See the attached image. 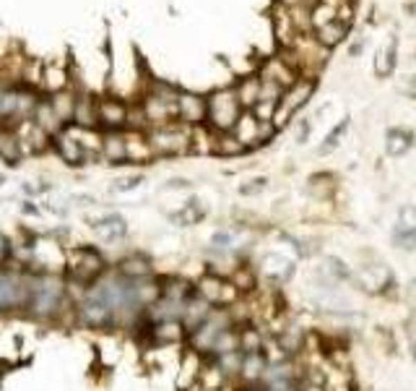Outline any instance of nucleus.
Masks as SVG:
<instances>
[{
    "label": "nucleus",
    "instance_id": "6ab92c4d",
    "mask_svg": "<svg viewBox=\"0 0 416 391\" xmlns=\"http://www.w3.org/2000/svg\"><path fill=\"white\" fill-rule=\"evenodd\" d=\"M346 34H349V21L341 19V16H336V19L320 24V26L315 29V40L328 50V47H336L338 42H343Z\"/></svg>",
    "mask_w": 416,
    "mask_h": 391
},
{
    "label": "nucleus",
    "instance_id": "72a5a7b5",
    "mask_svg": "<svg viewBox=\"0 0 416 391\" xmlns=\"http://www.w3.org/2000/svg\"><path fill=\"white\" fill-rule=\"evenodd\" d=\"M164 188H167V191H170V188H190V183H188L185 177H174V180H170V185H164Z\"/></svg>",
    "mask_w": 416,
    "mask_h": 391
},
{
    "label": "nucleus",
    "instance_id": "412c9836",
    "mask_svg": "<svg viewBox=\"0 0 416 391\" xmlns=\"http://www.w3.org/2000/svg\"><path fill=\"white\" fill-rule=\"evenodd\" d=\"M71 125H75V128H96V99L94 97L78 94V99H75L73 123H71Z\"/></svg>",
    "mask_w": 416,
    "mask_h": 391
},
{
    "label": "nucleus",
    "instance_id": "4be33fe9",
    "mask_svg": "<svg viewBox=\"0 0 416 391\" xmlns=\"http://www.w3.org/2000/svg\"><path fill=\"white\" fill-rule=\"evenodd\" d=\"M203 219H206V207H203V201H198V198H190L188 204H182L180 211L170 214V222L180 225V227H192V225H201Z\"/></svg>",
    "mask_w": 416,
    "mask_h": 391
},
{
    "label": "nucleus",
    "instance_id": "c9c22d12",
    "mask_svg": "<svg viewBox=\"0 0 416 391\" xmlns=\"http://www.w3.org/2000/svg\"><path fill=\"white\" fill-rule=\"evenodd\" d=\"M6 92H8V84H3V81H0V105H3V97H6Z\"/></svg>",
    "mask_w": 416,
    "mask_h": 391
},
{
    "label": "nucleus",
    "instance_id": "f704fd0d",
    "mask_svg": "<svg viewBox=\"0 0 416 391\" xmlns=\"http://www.w3.org/2000/svg\"><path fill=\"white\" fill-rule=\"evenodd\" d=\"M404 92L408 94V97H416V78L414 76H408V84L404 87Z\"/></svg>",
    "mask_w": 416,
    "mask_h": 391
},
{
    "label": "nucleus",
    "instance_id": "20e7f679",
    "mask_svg": "<svg viewBox=\"0 0 416 391\" xmlns=\"http://www.w3.org/2000/svg\"><path fill=\"white\" fill-rule=\"evenodd\" d=\"M245 110L237 99L235 89H219L206 97V128L214 133H232Z\"/></svg>",
    "mask_w": 416,
    "mask_h": 391
},
{
    "label": "nucleus",
    "instance_id": "39448f33",
    "mask_svg": "<svg viewBox=\"0 0 416 391\" xmlns=\"http://www.w3.org/2000/svg\"><path fill=\"white\" fill-rule=\"evenodd\" d=\"M312 92H315V78H297L294 84L289 89H284V94L278 99V107L273 112V128H281V125H287L289 120L297 115L299 110L307 105V99L312 97Z\"/></svg>",
    "mask_w": 416,
    "mask_h": 391
},
{
    "label": "nucleus",
    "instance_id": "9d476101",
    "mask_svg": "<svg viewBox=\"0 0 416 391\" xmlns=\"http://www.w3.org/2000/svg\"><path fill=\"white\" fill-rule=\"evenodd\" d=\"M174 123H180L185 128L198 130L206 125V97L192 94V92H182L177 97V112H174Z\"/></svg>",
    "mask_w": 416,
    "mask_h": 391
},
{
    "label": "nucleus",
    "instance_id": "ddd939ff",
    "mask_svg": "<svg viewBox=\"0 0 416 391\" xmlns=\"http://www.w3.org/2000/svg\"><path fill=\"white\" fill-rule=\"evenodd\" d=\"M257 76L278 89H289L294 81H297V71H294V65L289 63L287 58H271V60L263 63V68H260Z\"/></svg>",
    "mask_w": 416,
    "mask_h": 391
},
{
    "label": "nucleus",
    "instance_id": "f8f14e48",
    "mask_svg": "<svg viewBox=\"0 0 416 391\" xmlns=\"http://www.w3.org/2000/svg\"><path fill=\"white\" fill-rule=\"evenodd\" d=\"M260 274L266 277L271 284H281L291 282V277L297 274V263L291 259H287L284 253H266L263 259H260Z\"/></svg>",
    "mask_w": 416,
    "mask_h": 391
},
{
    "label": "nucleus",
    "instance_id": "6e6552de",
    "mask_svg": "<svg viewBox=\"0 0 416 391\" xmlns=\"http://www.w3.org/2000/svg\"><path fill=\"white\" fill-rule=\"evenodd\" d=\"M50 149H53V152L60 157V162H65L68 167H84V164H89L96 157V154H91L84 144L78 141V136L71 130V125L60 130L57 136H53Z\"/></svg>",
    "mask_w": 416,
    "mask_h": 391
},
{
    "label": "nucleus",
    "instance_id": "bb28decb",
    "mask_svg": "<svg viewBox=\"0 0 416 391\" xmlns=\"http://www.w3.org/2000/svg\"><path fill=\"white\" fill-rule=\"evenodd\" d=\"M346 130H349V118H343L341 123H338V125H336V128H333L331 133L325 136V141L320 144V149H318V152H320V154L333 152V149L341 144V139H343V133H346Z\"/></svg>",
    "mask_w": 416,
    "mask_h": 391
},
{
    "label": "nucleus",
    "instance_id": "a878e982",
    "mask_svg": "<svg viewBox=\"0 0 416 391\" xmlns=\"http://www.w3.org/2000/svg\"><path fill=\"white\" fill-rule=\"evenodd\" d=\"M320 274L328 279V284H338V282H343V279H349V277H352V272L346 269V263H343L341 259H333V256L323 259Z\"/></svg>",
    "mask_w": 416,
    "mask_h": 391
},
{
    "label": "nucleus",
    "instance_id": "5701e85b",
    "mask_svg": "<svg viewBox=\"0 0 416 391\" xmlns=\"http://www.w3.org/2000/svg\"><path fill=\"white\" fill-rule=\"evenodd\" d=\"M395 55H398V40L390 37L388 44H383L374 55V73L380 78H388L395 71Z\"/></svg>",
    "mask_w": 416,
    "mask_h": 391
},
{
    "label": "nucleus",
    "instance_id": "2f4dec72",
    "mask_svg": "<svg viewBox=\"0 0 416 391\" xmlns=\"http://www.w3.org/2000/svg\"><path fill=\"white\" fill-rule=\"evenodd\" d=\"M309 136V120H299V128H297V144H305Z\"/></svg>",
    "mask_w": 416,
    "mask_h": 391
},
{
    "label": "nucleus",
    "instance_id": "f3484780",
    "mask_svg": "<svg viewBox=\"0 0 416 391\" xmlns=\"http://www.w3.org/2000/svg\"><path fill=\"white\" fill-rule=\"evenodd\" d=\"M125 149H128V164L154 162V152H151L143 130H125Z\"/></svg>",
    "mask_w": 416,
    "mask_h": 391
},
{
    "label": "nucleus",
    "instance_id": "423d86ee",
    "mask_svg": "<svg viewBox=\"0 0 416 391\" xmlns=\"http://www.w3.org/2000/svg\"><path fill=\"white\" fill-rule=\"evenodd\" d=\"M192 284H195L198 295L206 297V300L214 305V308H232L235 300L239 297L237 287L229 282V277H224V274L203 272Z\"/></svg>",
    "mask_w": 416,
    "mask_h": 391
},
{
    "label": "nucleus",
    "instance_id": "9b49d317",
    "mask_svg": "<svg viewBox=\"0 0 416 391\" xmlns=\"http://www.w3.org/2000/svg\"><path fill=\"white\" fill-rule=\"evenodd\" d=\"M112 269H115L120 277H125V279H146V277L159 274L156 266H154V261H151L143 250H128V253H123V256L112 263Z\"/></svg>",
    "mask_w": 416,
    "mask_h": 391
},
{
    "label": "nucleus",
    "instance_id": "1a4fd4ad",
    "mask_svg": "<svg viewBox=\"0 0 416 391\" xmlns=\"http://www.w3.org/2000/svg\"><path fill=\"white\" fill-rule=\"evenodd\" d=\"M130 105L118 97L96 99V128L102 133L107 130H128Z\"/></svg>",
    "mask_w": 416,
    "mask_h": 391
},
{
    "label": "nucleus",
    "instance_id": "0eeeda50",
    "mask_svg": "<svg viewBox=\"0 0 416 391\" xmlns=\"http://www.w3.org/2000/svg\"><path fill=\"white\" fill-rule=\"evenodd\" d=\"M86 222H89V229L96 235V240L105 245H123L130 235L128 219L118 211H105V214L89 217Z\"/></svg>",
    "mask_w": 416,
    "mask_h": 391
},
{
    "label": "nucleus",
    "instance_id": "c85d7f7f",
    "mask_svg": "<svg viewBox=\"0 0 416 391\" xmlns=\"http://www.w3.org/2000/svg\"><path fill=\"white\" fill-rule=\"evenodd\" d=\"M318 3L320 0H278V6L287 8V11H307V13H312V8Z\"/></svg>",
    "mask_w": 416,
    "mask_h": 391
},
{
    "label": "nucleus",
    "instance_id": "2eb2a0df",
    "mask_svg": "<svg viewBox=\"0 0 416 391\" xmlns=\"http://www.w3.org/2000/svg\"><path fill=\"white\" fill-rule=\"evenodd\" d=\"M211 311H214V305L208 303L206 297H201L198 295V290H192L188 297H185V303H182V326L188 329V334H190L195 326H201L208 315H211Z\"/></svg>",
    "mask_w": 416,
    "mask_h": 391
},
{
    "label": "nucleus",
    "instance_id": "aec40b11",
    "mask_svg": "<svg viewBox=\"0 0 416 391\" xmlns=\"http://www.w3.org/2000/svg\"><path fill=\"white\" fill-rule=\"evenodd\" d=\"M50 105H53L55 115L63 120V125H71L73 123V112H75V99H78V94H75L73 89H57V92H53L50 94Z\"/></svg>",
    "mask_w": 416,
    "mask_h": 391
},
{
    "label": "nucleus",
    "instance_id": "4468645a",
    "mask_svg": "<svg viewBox=\"0 0 416 391\" xmlns=\"http://www.w3.org/2000/svg\"><path fill=\"white\" fill-rule=\"evenodd\" d=\"M393 243L401 250L416 248V207H401L393 227Z\"/></svg>",
    "mask_w": 416,
    "mask_h": 391
},
{
    "label": "nucleus",
    "instance_id": "7c9ffc66",
    "mask_svg": "<svg viewBox=\"0 0 416 391\" xmlns=\"http://www.w3.org/2000/svg\"><path fill=\"white\" fill-rule=\"evenodd\" d=\"M266 177H255V180H250V185H242V188H239V193L242 196H253V193H260V191H263V188H266Z\"/></svg>",
    "mask_w": 416,
    "mask_h": 391
},
{
    "label": "nucleus",
    "instance_id": "c756f323",
    "mask_svg": "<svg viewBox=\"0 0 416 391\" xmlns=\"http://www.w3.org/2000/svg\"><path fill=\"white\" fill-rule=\"evenodd\" d=\"M11 238L6 232H0V266L3 263H11Z\"/></svg>",
    "mask_w": 416,
    "mask_h": 391
},
{
    "label": "nucleus",
    "instance_id": "f257e3e1",
    "mask_svg": "<svg viewBox=\"0 0 416 391\" xmlns=\"http://www.w3.org/2000/svg\"><path fill=\"white\" fill-rule=\"evenodd\" d=\"M24 318L44 326H73V297L63 272H32Z\"/></svg>",
    "mask_w": 416,
    "mask_h": 391
},
{
    "label": "nucleus",
    "instance_id": "f03ea898",
    "mask_svg": "<svg viewBox=\"0 0 416 391\" xmlns=\"http://www.w3.org/2000/svg\"><path fill=\"white\" fill-rule=\"evenodd\" d=\"M107 269H109V261L99 245L81 243V245H68V248H65L63 277L71 290H84V287H89L91 282H96Z\"/></svg>",
    "mask_w": 416,
    "mask_h": 391
},
{
    "label": "nucleus",
    "instance_id": "a211bd4d",
    "mask_svg": "<svg viewBox=\"0 0 416 391\" xmlns=\"http://www.w3.org/2000/svg\"><path fill=\"white\" fill-rule=\"evenodd\" d=\"M356 282L362 284L364 290H370V293H383L385 287L393 284V274H390L388 266L377 263V266H367V269L356 274Z\"/></svg>",
    "mask_w": 416,
    "mask_h": 391
},
{
    "label": "nucleus",
    "instance_id": "b1692460",
    "mask_svg": "<svg viewBox=\"0 0 416 391\" xmlns=\"http://www.w3.org/2000/svg\"><path fill=\"white\" fill-rule=\"evenodd\" d=\"M260 87H263L260 76H247V78H242V81L237 84L235 94H237V99H239L242 110H253V107H255L257 97H260Z\"/></svg>",
    "mask_w": 416,
    "mask_h": 391
},
{
    "label": "nucleus",
    "instance_id": "cd10ccee",
    "mask_svg": "<svg viewBox=\"0 0 416 391\" xmlns=\"http://www.w3.org/2000/svg\"><path fill=\"white\" fill-rule=\"evenodd\" d=\"M141 183H143V175H128V177H120V180H115L112 191H115V193H130V191L141 188Z\"/></svg>",
    "mask_w": 416,
    "mask_h": 391
},
{
    "label": "nucleus",
    "instance_id": "7ed1b4c3",
    "mask_svg": "<svg viewBox=\"0 0 416 391\" xmlns=\"http://www.w3.org/2000/svg\"><path fill=\"white\" fill-rule=\"evenodd\" d=\"M149 141L154 159H172L188 154L192 146V130L180 125V123H164V125H151L143 130Z\"/></svg>",
    "mask_w": 416,
    "mask_h": 391
},
{
    "label": "nucleus",
    "instance_id": "e433bc0d",
    "mask_svg": "<svg viewBox=\"0 0 416 391\" xmlns=\"http://www.w3.org/2000/svg\"><path fill=\"white\" fill-rule=\"evenodd\" d=\"M411 349H414V360H416V339H414V347H411Z\"/></svg>",
    "mask_w": 416,
    "mask_h": 391
},
{
    "label": "nucleus",
    "instance_id": "473e14b6",
    "mask_svg": "<svg viewBox=\"0 0 416 391\" xmlns=\"http://www.w3.org/2000/svg\"><path fill=\"white\" fill-rule=\"evenodd\" d=\"M24 214H29V217H37L39 214V207H34V201H24Z\"/></svg>",
    "mask_w": 416,
    "mask_h": 391
},
{
    "label": "nucleus",
    "instance_id": "dca6fc26",
    "mask_svg": "<svg viewBox=\"0 0 416 391\" xmlns=\"http://www.w3.org/2000/svg\"><path fill=\"white\" fill-rule=\"evenodd\" d=\"M99 157L109 164H128V149H125V130H107L102 133Z\"/></svg>",
    "mask_w": 416,
    "mask_h": 391
},
{
    "label": "nucleus",
    "instance_id": "393cba45",
    "mask_svg": "<svg viewBox=\"0 0 416 391\" xmlns=\"http://www.w3.org/2000/svg\"><path fill=\"white\" fill-rule=\"evenodd\" d=\"M414 146V133L406 128H390L385 136V149L390 157H401Z\"/></svg>",
    "mask_w": 416,
    "mask_h": 391
}]
</instances>
